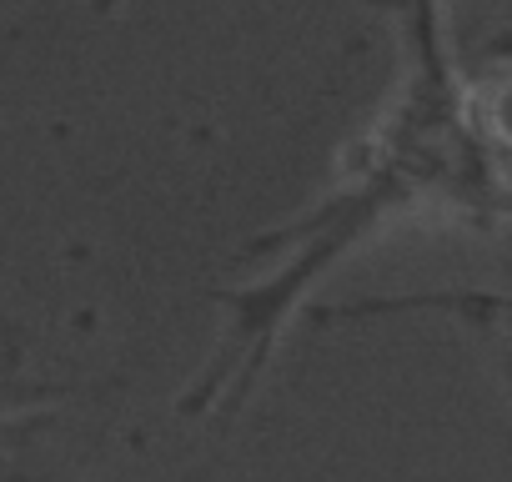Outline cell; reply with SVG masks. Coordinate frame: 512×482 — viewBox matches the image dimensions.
<instances>
[{
	"label": "cell",
	"instance_id": "cell-1",
	"mask_svg": "<svg viewBox=\"0 0 512 482\" xmlns=\"http://www.w3.org/2000/svg\"><path fill=\"white\" fill-rule=\"evenodd\" d=\"M397 312H442L452 322H467V327H482V332H497L502 327V297L497 292H442V297H367V302H342V307H327L317 322L322 327H337V322H367V317H397Z\"/></svg>",
	"mask_w": 512,
	"mask_h": 482
},
{
	"label": "cell",
	"instance_id": "cell-2",
	"mask_svg": "<svg viewBox=\"0 0 512 482\" xmlns=\"http://www.w3.org/2000/svg\"><path fill=\"white\" fill-rule=\"evenodd\" d=\"M76 392H86V387H76V382L26 377V372H16L11 362H0V422L16 417V412H41L46 402H56V397H76Z\"/></svg>",
	"mask_w": 512,
	"mask_h": 482
},
{
	"label": "cell",
	"instance_id": "cell-3",
	"mask_svg": "<svg viewBox=\"0 0 512 482\" xmlns=\"http://www.w3.org/2000/svg\"><path fill=\"white\" fill-rule=\"evenodd\" d=\"M0 482H76L66 467L56 462H36V457H0Z\"/></svg>",
	"mask_w": 512,
	"mask_h": 482
},
{
	"label": "cell",
	"instance_id": "cell-4",
	"mask_svg": "<svg viewBox=\"0 0 512 482\" xmlns=\"http://www.w3.org/2000/svg\"><path fill=\"white\" fill-rule=\"evenodd\" d=\"M116 6H121V0H96V11H101V16H111Z\"/></svg>",
	"mask_w": 512,
	"mask_h": 482
}]
</instances>
